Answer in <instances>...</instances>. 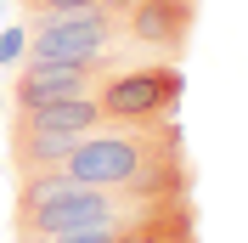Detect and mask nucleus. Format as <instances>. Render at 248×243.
<instances>
[{
  "label": "nucleus",
  "instance_id": "obj_5",
  "mask_svg": "<svg viewBox=\"0 0 248 243\" xmlns=\"http://www.w3.org/2000/svg\"><path fill=\"white\" fill-rule=\"evenodd\" d=\"M113 74H119V62H23L12 79V102L17 107L79 102V96H96Z\"/></svg>",
  "mask_w": 248,
  "mask_h": 243
},
{
  "label": "nucleus",
  "instance_id": "obj_8",
  "mask_svg": "<svg viewBox=\"0 0 248 243\" xmlns=\"http://www.w3.org/2000/svg\"><path fill=\"white\" fill-rule=\"evenodd\" d=\"M23 46H29V34H23V29H17V34H6V40H0V62H12Z\"/></svg>",
  "mask_w": 248,
  "mask_h": 243
},
{
  "label": "nucleus",
  "instance_id": "obj_1",
  "mask_svg": "<svg viewBox=\"0 0 248 243\" xmlns=\"http://www.w3.org/2000/svg\"><path fill=\"white\" fill-rule=\"evenodd\" d=\"M68 175L79 187H113V192H147V198H192V158L175 119L147 124H108L74 147Z\"/></svg>",
  "mask_w": 248,
  "mask_h": 243
},
{
  "label": "nucleus",
  "instance_id": "obj_7",
  "mask_svg": "<svg viewBox=\"0 0 248 243\" xmlns=\"http://www.w3.org/2000/svg\"><path fill=\"white\" fill-rule=\"evenodd\" d=\"M23 6H29V17H34V12H74V6H113V12L124 17L136 0H23Z\"/></svg>",
  "mask_w": 248,
  "mask_h": 243
},
{
  "label": "nucleus",
  "instance_id": "obj_4",
  "mask_svg": "<svg viewBox=\"0 0 248 243\" xmlns=\"http://www.w3.org/2000/svg\"><path fill=\"white\" fill-rule=\"evenodd\" d=\"M198 29V0H136L124 12V46L147 62H181Z\"/></svg>",
  "mask_w": 248,
  "mask_h": 243
},
{
  "label": "nucleus",
  "instance_id": "obj_6",
  "mask_svg": "<svg viewBox=\"0 0 248 243\" xmlns=\"http://www.w3.org/2000/svg\"><path fill=\"white\" fill-rule=\"evenodd\" d=\"M85 136L74 130H46V124H29V119H12V158H17V181L23 175H46V170H62L74 158V147Z\"/></svg>",
  "mask_w": 248,
  "mask_h": 243
},
{
  "label": "nucleus",
  "instance_id": "obj_3",
  "mask_svg": "<svg viewBox=\"0 0 248 243\" xmlns=\"http://www.w3.org/2000/svg\"><path fill=\"white\" fill-rule=\"evenodd\" d=\"M181 91H186V74L175 62H136V68H119L96 91V102L113 124H147V119H175Z\"/></svg>",
  "mask_w": 248,
  "mask_h": 243
},
{
  "label": "nucleus",
  "instance_id": "obj_2",
  "mask_svg": "<svg viewBox=\"0 0 248 243\" xmlns=\"http://www.w3.org/2000/svg\"><path fill=\"white\" fill-rule=\"evenodd\" d=\"M124 17L113 6H74V12H34L23 62H119Z\"/></svg>",
  "mask_w": 248,
  "mask_h": 243
}]
</instances>
